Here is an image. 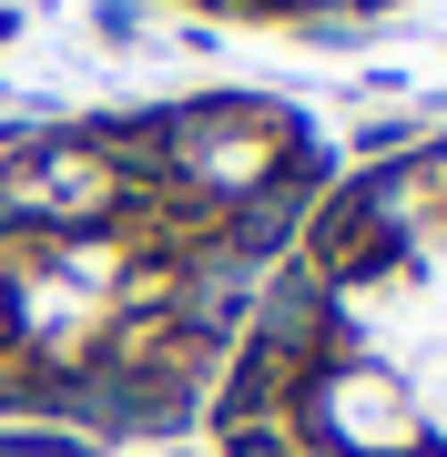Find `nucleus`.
<instances>
[{
  "mask_svg": "<svg viewBox=\"0 0 447 457\" xmlns=\"http://www.w3.org/2000/svg\"><path fill=\"white\" fill-rule=\"evenodd\" d=\"M315 194L326 153L265 92L11 132L0 427H51L82 447L194 427Z\"/></svg>",
  "mask_w": 447,
  "mask_h": 457,
  "instance_id": "1",
  "label": "nucleus"
},
{
  "mask_svg": "<svg viewBox=\"0 0 447 457\" xmlns=\"http://www.w3.org/2000/svg\"><path fill=\"white\" fill-rule=\"evenodd\" d=\"M203 437L224 457H447V132L315 194Z\"/></svg>",
  "mask_w": 447,
  "mask_h": 457,
  "instance_id": "2",
  "label": "nucleus"
},
{
  "mask_svg": "<svg viewBox=\"0 0 447 457\" xmlns=\"http://www.w3.org/2000/svg\"><path fill=\"white\" fill-rule=\"evenodd\" d=\"M194 11H224V21H346V11H377V0H194Z\"/></svg>",
  "mask_w": 447,
  "mask_h": 457,
  "instance_id": "3",
  "label": "nucleus"
},
{
  "mask_svg": "<svg viewBox=\"0 0 447 457\" xmlns=\"http://www.w3.org/2000/svg\"><path fill=\"white\" fill-rule=\"evenodd\" d=\"M0 457H112V447H82V437H51V427H0Z\"/></svg>",
  "mask_w": 447,
  "mask_h": 457,
  "instance_id": "4",
  "label": "nucleus"
}]
</instances>
